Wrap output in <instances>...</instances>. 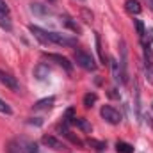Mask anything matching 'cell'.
I'll return each mask as SVG.
<instances>
[{"instance_id":"obj_1","label":"cell","mask_w":153,"mask_h":153,"mask_svg":"<svg viewBox=\"0 0 153 153\" xmlns=\"http://www.w3.org/2000/svg\"><path fill=\"white\" fill-rule=\"evenodd\" d=\"M29 30L34 34V38L39 39L45 45H48V43L61 45V46H75L76 45V38H70V36L61 34V32H50V30H45V29H41L38 25H30Z\"/></svg>"},{"instance_id":"obj_2","label":"cell","mask_w":153,"mask_h":153,"mask_svg":"<svg viewBox=\"0 0 153 153\" xmlns=\"http://www.w3.org/2000/svg\"><path fill=\"white\" fill-rule=\"evenodd\" d=\"M73 59H75L76 66H80V68H84L87 71H94L96 70V62H94L93 55L87 53V52H84V50H75Z\"/></svg>"},{"instance_id":"obj_3","label":"cell","mask_w":153,"mask_h":153,"mask_svg":"<svg viewBox=\"0 0 153 153\" xmlns=\"http://www.w3.org/2000/svg\"><path fill=\"white\" fill-rule=\"evenodd\" d=\"M0 84L2 85H5L7 89H11L13 93H20V82H18V78L16 76H13L9 71H5V70H0Z\"/></svg>"},{"instance_id":"obj_4","label":"cell","mask_w":153,"mask_h":153,"mask_svg":"<svg viewBox=\"0 0 153 153\" xmlns=\"http://www.w3.org/2000/svg\"><path fill=\"white\" fill-rule=\"evenodd\" d=\"M100 116L107 123H111V125H119L121 123V114H119V111H116L112 105H103L100 109Z\"/></svg>"},{"instance_id":"obj_5","label":"cell","mask_w":153,"mask_h":153,"mask_svg":"<svg viewBox=\"0 0 153 153\" xmlns=\"http://www.w3.org/2000/svg\"><path fill=\"white\" fill-rule=\"evenodd\" d=\"M119 48H121V61H119V70H121V80L123 84L128 80V52H126V43L125 39L119 41Z\"/></svg>"},{"instance_id":"obj_6","label":"cell","mask_w":153,"mask_h":153,"mask_svg":"<svg viewBox=\"0 0 153 153\" xmlns=\"http://www.w3.org/2000/svg\"><path fill=\"white\" fill-rule=\"evenodd\" d=\"M45 57H46V59H50V61H55V62H57L59 66H62L68 73H71L73 64H71L66 57H62V55H59V53H46V52H45Z\"/></svg>"},{"instance_id":"obj_7","label":"cell","mask_w":153,"mask_h":153,"mask_svg":"<svg viewBox=\"0 0 153 153\" xmlns=\"http://www.w3.org/2000/svg\"><path fill=\"white\" fill-rule=\"evenodd\" d=\"M43 144H46V146L52 148V150H64V148H66L64 143L59 141V139L53 137V135H43Z\"/></svg>"},{"instance_id":"obj_8","label":"cell","mask_w":153,"mask_h":153,"mask_svg":"<svg viewBox=\"0 0 153 153\" xmlns=\"http://www.w3.org/2000/svg\"><path fill=\"white\" fill-rule=\"evenodd\" d=\"M55 103V96H48V98H43V100H38L34 103V109L36 111H46V109H52Z\"/></svg>"},{"instance_id":"obj_9","label":"cell","mask_w":153,"mask_h":153,"mask_svg":"<svg viewBox=\"0 0 153 153\" xmlns=\"http://www.w3.org/2000/svg\"><path fill=\"white\" fill-rule=\"evenodd\" d=\"M30 11L34 13V14H38V16H48V14H52V9L48 7V5H43V4H30Z\"/></svg>"},{"instance_id":"obj_10","label":"cell","mask_w":153,"mask_h":153,"mask_svg":"<svg viewBox=\"0 0 153 153\" xmlns=\"http://www.w3.org/2000/svg\"><path fill=\"white\" fill-rule=\"evenodd\" d=\"M48 75H50V68H48L46 64H38V66L34 68V76H36L38 80H46Z\"/></svg>"},{"instance_id":"obj_11","label":"cell","mask_w":153,"mask_h":153,"mask_svg":"<svg viewBox=\"0 0 153 153\" xmlns=\"http://www.w3.org/2000/svg\"><path fill=\"white\" fill-rule=\"evenodd\" d=\"M23 150H25V148H22V141H18V139L9 141V143H7V148H5L7 153H23Z\"/></svg>"},{"instance_id":"obj_12","label":"cell","mask_w":153,"mask_h":153,"mask_svg":"<svg viewBox=\"0 0 153 153\" xmlns=\"http://www.w3.org/2000/svg\"><path fill=\"white\" fill-rule=\"evenodd\" d=\"M71 125L78 126V128H80L82 132H85V134H91V132H93V126H91L85 119H82V117H76V116H75V119H73V123H71Z\"/></svg>"},{"instance_id":"obj_13","label":"cell","mask_w":153,"mask_h":153,"mask_svg":"<svg viewBox=\"0 0 153 153\" xmlns=\"http://www.w3.org/2000/svg\"><path fill=\"white\" fill-rule=\"evenodd\" d=\"M125 7H126V11L132 13V14H139V13H141V5H139L137 0H126Z\"/></svg>"},{"instance_id":"obj_14","label":"cell","mask_w":153,"mask_h":153,"mask_svg":"<svg viewBox=\"0 0 153 153\" xmlns=\"http://www.w3.org/2000/svg\"><path fill=\"white\" fill-rule=\"evenodd\" d=\"M116 150H117V153H134V146L125 143V141H117L116 143Z\"/></svg>"},{"instance_id":"obj_15","label":"cell","mask_w":153,"mask_h":153,"mask_svg":"<svg viewBox=\"0 0 153 153\" xmlns=\"http://www.w3.org/2000/svg\"><path fill=\"white\" fill-rule=\"evenodd\" d=\"M0 27L5 29V30H11V29H13V23H11V16H9V14L0 13Z\"/></svg>"},{"instance_id":"obj_16","label":"cell","mask_w":153,"mask_h":153,"mask_svg":"<svg viewBox=\"0 0 153 153\" xmlns=\"http://www.w3.org/2000/svg\"><path fill=\"white\" fill-rule=\"evenodd\" d=\"M62 23H64V25H66V27H68L70 30H73L75 34H78V32H80V27H78V23H76V22H73L71 18L64 16V18H62Z\"/></svg>"},{"instance_id":"obj_17","label":"cell","mask_w":153,"mask_h":153,"mask_svg":"<svg viewBox=\"0 0 153 153\" xmlns=\"http://www.w3.org/2000/svg\"><path fill=\"white\" fill-rule=\"evenodd\" d=\"M94 43H96V52H98V57H100V61L105 64V53H103V50H102V39H100V34H94Z\"/></svg>"},{"instance_id":"obj_18","label":"cell","mask_w":153,"mask_h":153,"mask_svg":"<svg viewBox=\"0 0 153 153\" xmlns=\"http://www.w3.org/2000/svg\"><path fill=\"white\" fill-rule=\"evenodd\" d=\"M96 100H98V96H96V93H87L85 96H84V105L89 109V107H93L94 103H96Z\"/></svg>"},{"instance_id":"obj_19","label":"cell","mask_w":153,"mask_h":153,"mask_svg":"<svg viewBox=\"0 0 153 153\" xmlns=\"http://www.w3.org/2000/svg\"><path fill=\"white\" fill-rule=\"evenodd\" d=\"M112 75H114L116 82H121V84H123V80H121V70H119V62H116L114 59H112Z\"/></svg>"},{"instance_id":"obj_20","label":"cell","mask_w":153,"mask_h":153,"mask_svg":"<svg viewBox=\"0 0 153 153\" xmlns=\"http://www.w3.org/2000/svg\"><path fill=\"white\" fill-rule=\"evenodd\" d=\"M89 146H93L96 152H103L105 150V143L103 141H96V139H89V143H87Z\"/></svg>"},{"instance_id":"obj_21","label":"cell","mask_w":153,"mask_h":153,"mask_svg":"<svg viewBox=\"0 0 153 153\" xmlns=\"http://www.w3.org/2000/svg\"><path fill=\"white\" fill-rule=\"evenodd\" d=\"M134 23H135V29H137V34H139V38L144 39V36H146V29H144V23H143L141 20H134Z\"/></svg>"},{"instance_id":"obj_22","label":"cell","mask_w":153,"mask_h":153,"mask_svg":"<svg viewBox=\"0 0 153 153\" xmlns=\"http://www.w3.org/2000/svg\"><path fill=\"white\" fill-rule=\"evenodd\" d=\"M0 112L5 116H13V109H11V105L7 103V102H4L2 98H0Z\"/></svg>"},{"instance_id":"obj_23","label":"cell","mask_w":153,"mask_h":153,"mask_svg":"<svg viewBox=\"0 0 153 153\" xmlns=\"http://www.w3.org/2000/svg\"><path fill=\"white\" fill-rule=\"evenodd\" d=\"M144 76L146 80L153 85V64H146V70H144Z\"/></svg>"},{"instance_id":"obj_24","label":"cell","mask_w":153,"mask_h":153,"mask_svg":"<svg viewBox=\"0 0 153 153\" xmlns=\"http://www.w3.org/2000/svg\"><path fill=\"white\" fill-rule=\"evenodd\" d=\"M0 13H5V14H9L11 11H9V5H7V2L5 0H0Z\"/></svg>"},{"instance_id":"obj_25","label":"cell","mask_w":153,"mask_h":153,"mask_svg":"<svg viewBox=\"0 0 153 153\" xmlns=\"http://www.w3.org/2000/svg\"><path fill=\"white\" fill-rule=\"evenodd\" d=\"M27 153H39L38 144H36V143H30V144L27 146Z\"/></svg>"},{"instance_id":"obj_26","label":"cell","mask_w":153,"mask_h":153,"mask_svg":"<svg viewBox=\"0 0 153 153\" xmlns=\"http://www.w3.org/2000/svg\"><path fill=\"white\" fill-rule=\"evenodd\" d=\"M144 2L148 4V7H150V9H152V11H153V0H144Z\"/></svg>"},{"instance_id":"obj_27","label":"cell","mask_w":153,"mask_h":153,"mask_svg":"<svg viewBox=\"0 0 153 153\" xmlns=\"http://www.w3.org/2000/svg\"><path fill=\"white\" fill-rule=\"evenodd\" d=\"M50 2H55V0H50Z\"/></svg>"}]
</instances>
